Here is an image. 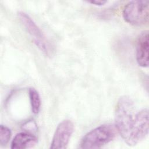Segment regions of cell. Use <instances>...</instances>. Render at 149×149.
<instances>
[{
  "instance_id": "ba28073f",
  "label": "cell",
  "mask_w": 149,
  "mask_h": 149,
  "mask_svg": "<svg viewBox=\"0 0 149 149\" xmlns=\"http://www.w3.org/2000/svg\"><path fill=\"white\" fill-rule=\"evenodd\" d=\"M29 95L32 112L34 114H38L41 108V98L37 90L30 87L29 89Z\"/></svg>"
},
{
  "instance_id": "7a4b0ae2",
  "label": "cell",
  "mask_w": 149,
  "mask_h": 149,
  "mask_svg": "<svg viewBox=\"0 0 149 149\" xmlns=\"http://www.w3.org/2000/svg\"><path fill=\"white\" fill-rule=\"evenodd\" d=\"M116 131V127L112 125H100L83 136L80 143V148L84 149L101 148L115 139Z\"/></svg>"
},
{
  "instance_id": "9c48e42d",
  "label": "cell",
  "mask_w": 149,
  "mask_h": 149,
  "mask_svg": "<svg viewBox=\"0 0 149 149\" xmlns=\"http://www.w3.org/2000/svg\"><path fill=\"white\" fill-rule=\"evenodd\" d=\"M11 130L6 126L1 125L0 126V144L1 146H6L11 137Z\"/></svg>"
},
{
  "instance_id": "6da1fadb",
  "label": "cell",
  "mask_w": 149,
  "mask_h": 149,
  "mask_svg": "<svg viewBox=\"0 0 149 149\" xmlns=\"http://www.w3.org/2000/svg\"><path fill=\"white\" fill-rule=\"evenodd\" d=\"M115 127L125 142L134 146L148 134V111L137 109L132 99L122 96L118 101L115 111Z\"/></svg>"
},
{
  "instance_id": "5b68a950",
  "label": "cell",
  "mask_w": 149,
  "mask_h": 149,
  "mask_svg": "<svg viewBox=\"0 0 149 149\" xmlns=\"http://www.w3.org/2000/svg\"><path fill=\"white\" fill-rule=\"evenodd\" d=\"M74 129V125L71 120L66 119L61 122L55 129L51 143L50 148H66L73 133Z\"/></svg>"
},
{
  "instance_id": "277c9868",
  "label": "cell",
  "mask_w": 149,
  "mask_h": 149,
  "mask_svg": "<svg viewBox=\"0 0 149 149\" xmlns=\"http://www.w3.org/2000/svg\"><path fill=\"white\" fill-rule=\"evenodd\" d=\"M18 15L20 20L31 37L36 45L45 55H51L52 52V47L39 27L27 13L20 12Z\"/></svg>"
},
{
  "instance_id": "3957f363",
  "label": "cell",
  "mask_w": 149,
  "mask_h": 149,
  "mask_svg": "<svg viewBox=\"0 0 149 149\" xmlns=\"http://www.w3.org/2000/svg\"><path fill=\"white\" fill-rule=\"evenodd\" d=\"M123 19L135 26L146 25L149 19V1H132L127 3L122 11Z\"/></svg>"
},
{
  "instance_id": "8992f818",
  "label": "cell",
  "mask_w": 149,
  "mask_h": 149,
  "mask_svg": "<svg viewBox=\"0 0 149 149\" xmlns=\"http://www.w3.org/2000/svg\"><path fill=\"white\" fill-rule=\"evenodd\" d=\"M148 31H143L138 37L136 45V61L140 66H148Z\"/></svg>"
},
{
  "instance_id": "30bf717a",
  "label": "cell",
  "mask_w": 149,
  "mask_h": 149,
  "mask_svg": "<svg viewBox=\"0 0 149 149\" xmlns=\"http://www.w3.org/2000/svg\"><path fill=\"white\" fill-rule=\"evenodd\" d=\"M107 2V1H88V2L95 5L101 6V5H104Z\"/></svg>"
},
{
  "instance_id": "52a82bcc",
  "label": "cell",
  "mask_w": 149,
  "mask_h": 149,
  "mask_svg": "<svg viewBox=\"0 0 149 149\" xmlns=\"http://www.w3.org/2000/svg\"><path fill=\"white\" fill-rule=\"evenodd\" d=\"M38 143V138L29 132L17 133L11 142V148L26 149L33 147Z\"/></svg>"
}]
</instances>
